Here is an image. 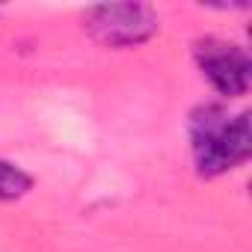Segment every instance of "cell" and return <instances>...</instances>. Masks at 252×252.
<instances>
[{
	"label": "cell",
	"mask_w": 252,
	"mask_h": 252,
	"mask_svg": "<svg viewBox=\"0 0 252 252\" xmlns=\"http://www.w3.org/2000/svg\"><path fill=\"white\" fill-rule=\"evenodd\" d=\"M86 33L104 48H134L158 33V15L143 3H110L86 12Z\"/></svg>",
	"instance_id": "2"
},
{
	"label": "cell",
	"mask_w": 252,
	"mask_h": 252,
	"mask_svg": "<svg viewBox=\"0 0 252 252\" xmlns=\"http://www.w3.org/2000/svg\"><path fill=\"white\" fill-rule=\"evenodd\" d=\"M196 63L220 95L225 98L246 95L252 63L240 45L225 42V39H202L196 42Z\"/></svg>",
	"instance_id": "3"
},
{
	"label": "cell",
	"mask_w": 252,
	"mask_h": 252,
	"mask_svg": "<svg viewBox=\"0 0 252 252\" xmlns=\"http://www.w3.org/2000/svg\"><path fill=\"white\" fill-rule=\"evenodd\" d=\"M190 143H193V160L199 175L214 178L231 172L252 152L249 113L228 116L222 107L214 104L196 110L190 122Z\"/></svg>",
	"instance_id": "1"
},
{
	"label": "cell",
	"mask_w": 252,
	"mask_h": 252,
	"mask_svg": "<svg viewBox=\"0 0 252 252\" xmlns=\"http://www.w3.org/2000/svg\"><path fill=\"white\" fill-rule=\"evenodd\" d=\"M30 187H33V178L21 166L0 160V202H15V199L27 196Z\"/></svg>",
	"instance_id": "4"
}]
</instances>
